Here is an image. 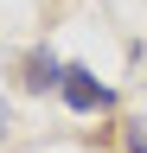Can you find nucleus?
Listing matches in <instances>:
<instances>
[{
	"mask_svg": "<svg viewBox=\"0 0 147 153\" xmlns=\"http://www.w3.org/2000/svg\"><path fill=\"white\" fill-rule=\"evenodd\" d=\"M64 102L77 108V115H102L115 96H109V83H96V70H83V64H64Z\"/></svg>",
	"mask_w": 147,
	"mask_h": 153,
	"instance_id": "f257e3e1",
	"label": "nucleus"
},
{
	"mask_svg": "<svg viewBox=\"0 0 147 153\" xmlns=\"http://www.w3.org/2000/svg\"><path fill=\"white\" fill-rule=\"evenodd\" d=\"M19 83H26V89H64V64H58L51 51H26Z\"/></svg>",
	"mask_w": 147,
	"mask_h": 153,
	"instance_id": "f03ea898",
	"label": "nucleus"
},
{
	"mask_svg": "<svg viewBox=\"0 0 147 153\" xmlns=\"http://www.w3.org/2000/svg\"><path fill=\"white\" fill-rule=\"evenodd\" d=\"M128 153H147V134L141 128H128Z\"/></svg>",
	"mask_w": 147,
	"mask_h": 153,
	"instance_id": "7ed1b4c3",
	"label": "nucleus"
}]
</instances>
